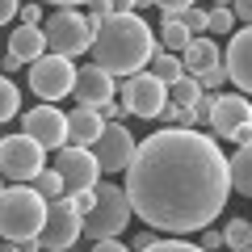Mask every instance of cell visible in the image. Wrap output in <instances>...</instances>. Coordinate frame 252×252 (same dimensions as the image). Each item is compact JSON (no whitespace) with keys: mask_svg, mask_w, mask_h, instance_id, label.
I'll return each mask as SVG.
<instances>
[{"mask_svg":"<svg viewBox=\"0 0 252 252\" xmlns=\"http://www.w3.org/2000/svg\"><path fill=\"white\" fill-rule=\"evenodd\" d=\"M122 189L130 210L156 235L164 231L168 240H181L206 231L223 215L231 198V172L223 147L210 135L164 126L139 143Z\"/></svg>","mask_w":252,"mask_h":252,"instance_id":"1","label":"cell"},{"mask_svg":"<svg viewBox=\"0 0 252 252\" xmlns=\"http://www.w3.org/2000/svg\"><path fill=\"white\" fill-rule=\"evenodd\" d=\"M206 126H210V139H215V143H219V139L231 143L244 126H252V101L244 97V93H219Z\"/></svg>","mask_w":252,"mask_h":252,"instance_id":"12","label":"cell"},{"mask_svg":"<svg viewBox=\"0 0 252 252\" xmlns=\"http://www.w3.org/2000/svg\"><path fill=\"white\" fill-rule=\"evenodd\" d=\"M21 252H42V244H38V240H30V244H21Z\"/></svg>","mask_w":252,"mask_h":252,"instance_id":"39","label":"cell"},{"mask_svg":"<svg viewBox=\"0 0 252 252\" xmlns=\"http://www.w3.org/2000/svg\"><path fill=\"white\" fill-rule=\"evenodd\" d=\"M202 97H206V93H202V84L193 80V76H181V80L168 89V101H172V105H181V109H193Z\"/></svg>","mask_w":252,"mask_h":252,"instance_id":"22","label":"cell"},{"mask_svg":"<svg viewBox=\"0 0 252 252\" xmlns=\"http://www.w3.org/2000/svg\"><path fill=\"white\" fill-rule=\"evenodd\" d=\"M118 93H122V109L135 114V118H160L164 105H168V89H164L152 72H139V76H130V80H122Z\"/></svg>","mask_w":252,"mask_h":252,"instance_id":"11","label":"cell"},{"mask_svg":"<svg viewBox=\"0 0 252 252\" xmlns=\"http://www.w3.org/2000/svg\"><path fill=\"white\" fill-rule=\"evenodd\" d=\"M185 9H189V0H164V4H160V17L172 21V17H181Z\"/></svg>","mask_w":252,"mask_h":252,"instance_id":"31","label":"cell"},{"mask_svg":"<svg viewBox=\"0 0 252 252\" xmlns=\"http://www.w3.org/2000/svg\"><path fill=\"white\" fill-rule=\"evenodd\" d=\"M9 55L26 67V63H38L46 55V38H42V26H13L9 34Z\"/></svg>","mask_w":252,"mask_h":252,"instance_id":"17","label":"cell"},{"mask_svg":"<svg viewBox=\"0 0 252 252\" xmlns=\"http://www.w3.org/2000/svg\"><path fill=\"white\" fill-rule=\"evenodd\" d=\"M17 109H21V89L9 80V76H0V122L17 118Z\"/></svg>","mask_w":252,"mask_h":252,"instance_id":"26","label":"cell"},{"mask_svg":"<svg viewBox=\"0 0 252 252\" xmlns=\"http://www.w3.org/2000/svg\"><path fill=\"white\" fill-rule=\"evenodd\" d=\"M93 252H130L122 240H101V244H93Z\"/></svg>","mask_w":252,"mask_h":252,"instance_id":"36","label":"cell"},{"mask_svg":"<svg viewBox=\"0 0 252 252\" xmlns=\"http://www.w3.org/2000/svg\"><path fill=\"white\" fill-rule=\"evenodd\" d=\"M21 135L34 139L42 152H59L67 147V114L59 105H34L21 118Z\"/></svg>","mask_w":252,"mask_h":252,"instance_id":"10","label":"cell"},{"mask_svg":"<svg viewBox=\"0 0 252 252\" xmlns=\"http://www.w3.org/2000/svg\"><path fill=\"white\" fill-rule=\"evenodd\" d=\"M21 13V26H42V9L38 4H26V9H17Z\"/></svg>","mask_w":252,"mask_h":252,"instance_id":"33","label":"cell"},{"mask_svg":"<svg viewBox=\"0 0 252 252\" xmlns=\"http://www.w3.org/2000/svg\"><path fill=\"white\" fill-rule=\"evenodd\" d=\"M0 252H21V248H17V244H4V240H0Z\"/></svg>","mask_w":252,"mask_h":252,"instance_id":"40","label":"cell"},{"mask_svg":"<svg viewBox=\"0 0 252 252\" xmlns=\"http://www.w3.org/2000/svg\"><path fill=\"white\" fill-rule=\"evenodd\" d=\"M42 38H46V55L76 59V55H89L93 51L97 26H93L76 4H55L51 21H42Z\"/></svg>","mask_w":252,"mask_h":252,"instance_id":"4","label":"cell"},{"mask_svg":"<svg viewBox=\"0 0 252 252\" xmlns=\"http://www.w3.org/2000/svg\"><path fill=\"white\" fill-rule=\"evenodd\" d=\"M0 193H4V185H0Z\"/></svg>","mask_w":252,"mask_h":252,"instance_id":"41","label":"cell"},{"mask_svg":"<svg viewBox=\"0 0 252 252\" xmlns=\"http://www.w3.org/2000/svg\"><path fill=\"white\" fill-rule=\"evenodd\" d=\"M223 240H227V248L231 252H240V248H248L252 244V219H227V227H223Z\"/></svg>","mask_w":252,"mask_h":252,"instance_id":"24","label":"cell"},{"mask_svg":"<svg viewBox=\"0 0 252 252\" xmlns=\"http://www.w3.org/2000/svg\"><path fill=\"white\" fill-rule=\"evenodd\" d=\"M181 118H185V109L168 101V105H164V114H160V122H177V130H181Z\"/></svg>","mask_w":252,"mask_h":252,"instance_id":"35","label":"cell"},{"mask_svg":"<svg viewBox=\"0 0 252 252\" xmlns=\"http://www.w3.org/2000/svg\"><path fill=\"white\" fill-rule=\"evenodd\" d=\"M147 72L156 76V80L164 84V89H172V84L185 76V67H181V55H168V51H156L152 63H147Z\"/></svg>","mask_w":252,"mask_h":252,"instance_id":"21","label":"cell"},{"mask_svg":"<svg viewBox=\"0 0 252 252\" xmlns=\"http://www.w3.org/2000/svg\"><path fill=\"white\" fill-rule=\"evenodd\" d=\"M198 84H202V93L219 97V89H227V67H223V63H219V67H210L206 76H198Z\"/></svg>","mask_w":252,"mask_h":252,"instance_id":"28","label":"cell"},{"mask_svg":"<svg viewBox=\"0 0 252 252\" xmlns=\"http://www.w3.org/2000/svg\"><path fill=\"white\" fill-rule=\"evenodd\" d=\"M223 67H227V80H231L240 93H252V30L240 26L231 38H227Z\"/></svg>","mask_w":252,"mask_h":252,"instance_id":"15","label":"cell"},{"mask_svg":"<svg viewBox=\"0 0 252 252\" xmlns=\"http://www.w3.org/2000/svg\"><path fill=\"white\" fill-rule=\"evenodd\" d=\"M147 252H206V248H198V244H189V240H156Z\"/></svg>","mask_w":252,"mask_h":252,"instance_id":"29","label":"cell"},{"mask_svg":"<svg viewBox=\"0 0 252 252\" xmlns=\"http://www.w3.org/2000/svg\"><path fill=\"white\" fill-rule=\"evenodd\" d=\"M55 172H59L63 181V198H80V193H93V189L101 185V168L97 160H93V152H84V147H59L55 152Z\"/></svg>","mask_w":252,"mask_h":252,"instance_id":"8","label":"cell"},{"mask_svg":"<svg viewBox=\"0 0 252 252\" xmlns=\"http://www.w3.org/2000/svg\"><path fill=\"white\" fill-rule=\"evenodd\" d=\"M189 42H193V34L185 30V21H181V17H172V21L160 17V38H156V46H160V51H168V55H185Z\"/></svg>","mask_w":252,"mask_h":252,"instance_id":"19","label":"cell"},{"mask_svg":"<svg viewBox=\"0 0 252 252\" xmlns=\"http://www.w3.org/2000/svg\"><path fill=\"white\" fill-rule=\"evenodd\" d=\"M130 202H126V189L114 181H101L97 185V202H93V215H84V235L93 244L101 240H118V235L130 227Z\"/></svg>","mask_w":252,"mask_h":252,"instance_id":"5","label":"cell"},{"mask_svg":"<svg viewBox=\"0 0 252 252\" xmlns=\"http://www.w3.org/2000/svg\"><path fill=\"white\" fill-rule=\"evenodd\" d=\"M156 51H160V46H156V30L139 17L135 0H122L114 17L97 26V38H93V67H101L105 76L130 80V76L147 72V63H152Z\"/></svg>","mask_w":252,"mask_h":252,"instance_id":"2","label":"cell"},{"mask_svg":"<svg viewBox=\"0 0 252 252\" xmlns=\"http://www.w3.org/2000/svg\"><path fill=\"white\" fill-rule=\"evenodd\" d=\"M135 152H139V143L130 135V126H105L101 139L93 143V160H97L101 172H126Z\"/></svg>","mask_w":252,"mask_h":252,"instance_id":"13","label":"cell"},{"mask_svg":"<svg viewBox=\"0 0 252 252\" xmlns=\"http://www.w3.org/2000/svg\"><path fill=\"white\" fill-rule=\"evenodd\" d=\"M80 235H84V219L76 215V206L67 198H59V202L46 206V227H42V235H38L42 252H67Z\"/></svg>","mask_w":252,"mask_h":252,"instance_id":"9","label":"cell"},{"mask_svg":"<svg viewBox=\"0 0 252 252\" xmlns=\"http://www.w3.org/2000/svg\"><path fill=\"white\" fill-rule=\"evenodd\" d=\"M235 21H244V30H252V0H240V4H231Z\"/></svg>","mask_w":252,"mask_h":252,"instance_id":"32","label":"cell"},{"mask_svg":"<svg viewBox=\"0 0 252 252\" xmlns=\"http://www.w3.org/2000/svg\"><path fill=\"white\" fill-rule=\"evenodd\" d=\"M181 21H185V30H189L193 38H202V34H206V9H198L193 0H189V9L181 13Z\"/></svg>","mask_w":252,"mask_h":252,"instance_id":"27","label":"cell"},{"mask_svg":"<svg viewBox=\"0 0 252 252\" xmlns=\"http://www.w3.org/2000/svg\"><path fill=\"white\" fill-rule=\"evenodd\" d=\"M156 240H160V235H156L152 227H147V231H135V252H147V248H152Z\"/></svg>","mask_w":252,"mask_h":252,"instance_id":"34","label":"cell"},{"mask_svg":"<svg viewBox=\"0 0 252 252\" xmlns=\"http://www.w3.org/2000/svg\"><path fill=\"white\" fill-rule=\"evenodd\" d=\"M13 17H17V4L13 0H0V26H9Z\"/></svg>","mask_w":252,"mask_h":252,"instance_id":"37","label":"cell"},{"mask_svg":"<svg viewBox=\"0 0 252 252\" xmlns=\"http://www.w3.org/2000/svg\"><path fill=\"white\" fill-rule=\"evenodd\" d=\"M198 248L219 252V248H227V240H223V231H219V227H206V231H202V244H198Z\"/></svg>","mask_w":252,"mask_h":252,"instance_id":"30","label":"cell"},{"mask_svg":"<svg viewBox=\"0 0 252 252\" xmlns=\"http://www.w3.org/2000/svg\"><path fill=\"white\" fill-rule=\"evenodd\" d=\"M42 168H46V160L34 139H26L21 130L0 139V177H9L13 185H30Z\"/></svg>","mask_w":252,"mask_h":252,"instance_id":"7","label":"cell"},{"mask_svg":"<svg viewBox=\"0 0 252 252\" xmlns=\"http://www.w3.org/2000/svg\"><path fill=\"white\" fill-rule=\"evenodd\" d=\"M46 206L51 202H42L30 185H9L0 193V240L17 244V248L38 240L46 227Z\"/></svg>","mask_w":252,"mask_h":252,"instance_id":"3","label":"cell"},{"mask_svg":"<svg viewBox=\"0 0 252 252\" xmlns=\"http://www.w3.org/2000/svg\"><path fill=\"white\" fill-rule=\"evenodd\" d=\"M227 172H231V189L252 198V147H235V156L227 160Z\"/></svg>","mask_w":252,"mask_h":252,"instance_id":"20","label":"cell"},{"mask_svg":"<svg viewBox=\"0 0 252 252\" xmlns=\"http://www.w3.org/2000/svg\"><path fill=\"white\" fill-rule=\"evenodd\" d=\"M219 63H223V51H219L215 38H193V42H189V51L181 55V67H185V76H193V80H198V76H206L210 67H219Z\"/></svg>","mask_w":252,"mask_h":252,"instance_id":"18","label":"cell"},{"mask_svg":"<svg viewBox=\"0 0 252 252\" xmlns=\"http://www.w3.org/2000/svg\"><path fill=\"white\" fill-rule=\"evenodd\" d=\"M30 189H34L42 202H59L63 198V181H59V172H55V168H42L34 181H30Z\"/></svg>","mask_w":252,"mask_h":252,"instance_id":"23","label":"cell"},{"mask_svg":"<svg viewBox=\"0 0 252 252\" xmlns=\"http://www.w3.org/2000/svg\"><path fill=\"white\" fill-rule=\"evenodd\" d=\"M101 130H105V122H101L97 109H80V105H76L72 114H67V147H84V152H93V143L101 139Z\"/></svg>","mask_w":252,"mask_h":252,"instance_id":"16","label":"cell"},{"mask_svg":"<svg viewBox=\"0 0 252 252\" xmlns=\"http://www.w3.org/2000/svg\"><path fill=\"white\" fill-rule=\"evenodd\" d=\"M72 89H76V63L72 59L42 55L38 63H30V93L42 105H55V101L72 97Z\"/></svg>","mask_w":252,"mask_h":252,"instance_id":"6","label":"cell"},{"mask_svg":"<svg viewBox=\"0 0 252 252\" xmlns=\"http://www.w3.org/2000/svg\"><path fill=\"white\" fill-rule=\"evenodd\" d=\"M206 30H210V34H235L231 4H210V9H206Z\"/></svg>","mask_w":252,"mask_h":252,"instance_id":"25","label":"cell"},{"mask_svg":"<svg viewBox=\"0 0 252 252\" xmlns=\"http://www.w3.org/2000/svg\"><path fill=\"white\" fill-rule=\"evenodd\" d=\"M17 67H21V63L13 59V55H4V59H0V76H9V72H17Z\"/></svg>","mask_w":252,"mask_h":252,"instance_id":"38","label":"cell"},{"mask_svg":"<svg viewBox=\"0 0 252 252\" xmlns=\"http://www.w3.org/2000/svg\"><path fill=\"white\" fill-rule=\"evenodd\" d=\"M114 76H105L101 67H93V63H84V67H76V89H72V97H76V105L80 109H101V105H109L114 101Z\"/></svg>","mask_w":252,"mask_h":252,"instance_id":"14","label":"cell"}]
</instances>
